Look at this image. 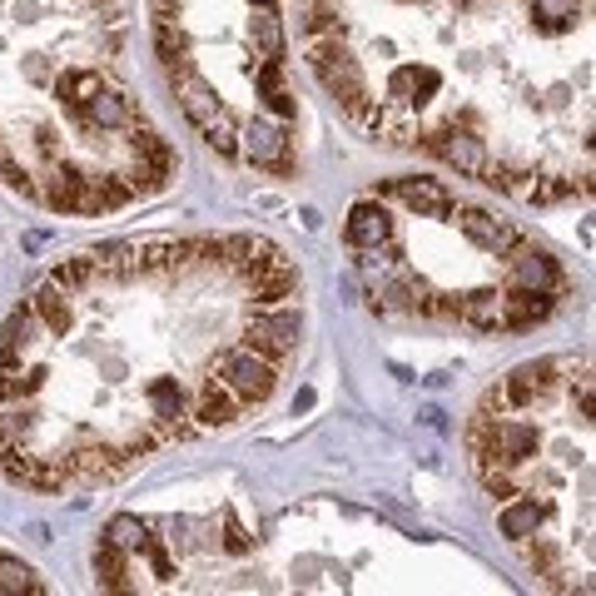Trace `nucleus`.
I'll return each instance as SVG.
<instances>
[{
  "instance_id": "obj_4",
  "label": "nucleus",
  "mask_w": 596,
  "mask_h": 596,
  "mask_svg": "<svg viewBox=\"0 0 596 596\" xmlns=\"http://www.w3.org/2000/svg\"><path fill=\"white\" fill-rule=\"evenodd\" d=\"M512 289L562 294V289H567V279H562V269H557V259H552V254H542V249H522V254L512 259Z\"/></svg>"
},
{
  "instance_id": "obj_8",
  "label": "nucleus",
  "mask_w": 596,
  "mask_h": 596,
  "mask_svg": "<svg viewBox=\"0 0 596 596\" xmlns=\"http://www.w3.org/2000/svg\"><path fill=\"white\" fill-rule=\"evenodd\" d=\"M457 313H462L472 328L497 333V328H502V313H507V289H477V294H467L457 303Z\"/></svg>"
},
{
  "instance_id": "obj_10",
  "label": "nucleus",
  "mask_w": 596,
  "mask_h": 596,
  "mask_svg": "<svg viewBox=\"0 0 596 596\" xmlns=\"http://www.w3.org/2000/svg\"><path fill=\"white\" fill-rule=\"evenodd\" d=\"M0 592H40V582H35V572H30V567H20V562L0 557Z\"/></svg>"
},
{
  "instance_id": "obj_2",
  "label": "nucleus",
  "mask_w": 596,
  "mask_h": 596,
  "mask_svg": "<svg viewBox=\"0 0 596 596\" xmlns=\"http://www.w3.org/2000/svg\"><path fill=\"white\" fill-rule=\"evenodd\" d=\"M298 313L294 308H264L244 323V348L254 353H269V358H289L298 348Z\"/></svg>"
},
{
  "instance_id": "obj_7",
  "label": "nucleus",
  "mask_w": 596,
  "mask_h": 596,
  "mask_svg": "<svg viewBox=\"0 0 596 596\" xmlns=\"http://www.w3.org/2000/svg\"><path fill=\"white\" fill-rule=\"evenodd\" d=\"M457 224H462V234H467V239H472L477 249H492V254H497V249H512V244H517V229H512L507 219H497V214L467 209V214H462Z\"/></svg>"
},
{
  "instance_id": "obj_12",
  "label": "nucleus",
  "mask_w": 596,
  "mask_h": 596,
  "mask_svg": "<svg viewBox=\"0 0 596 596\" xmlns=\"http://www.w3.org/2000/svg\"><path fill=\"white\" fill-rule=\"evenodd\" d=\"M264 5H269V0H264Z\"/></svg>"
},
{
  "instance_id": "obj_1",
  "label": "nucleus",
  "mask_w": 596,
  "mask_h": 596,
  "mask_svg": "<svg viewBox=\"0 0 596 596\" xmlns=\"http://www.w3.org/2000/svg\"><path fill=\"white\" fill-rule=\"evenodd\" d=\"M214 378H219L244 408H254V403H264V398L279 388V358L254 353V348H229V353L219 358Z\"/></svg>"
},
{
  "instance_id": "obj_6",
  "label": "nucleus",
  "mask_w": 596,
  "mask_h": 596,
  "mask_svg": "<svg viewBox=\"0 0 596 596\" xmlns=\"http://www.w3.org/2000/svg\"><path fill=\"white\" fill-rule=\"evenodd\" d=\"M388 194H393V199H403V204H408V209H418V214H447V209H452V189H447L443 179H423V174L393 179V184H388Z\"/></svg>"
},
{
  "instance_id": "obj_5",
  "label": "nucleus",
  "mask_w": 596,
  "mask_h": 596,
  "mask_svg": "<svg viewBox=\"0 0 596 596\" xmlns=\"http://www.w3.org/2000/svg\"><path fill=\"white\" fill-rule=\"evenodd\" d=\"M239 149L249 154V164H259V169H269V174H289V169H294L289 140H284L279 130H269V125H249Z\"/></svg>"
},
{
  "instance_id": "obj_3",
  "label": "nucleus",
  "mask_w": 596,
  "mask_h": 596,
  "mask_svg": "<svg viewBox=\"0 0 596 596\" xmlns=\"http://www.w3.org/2000/svg\"><path fill=\"white\" fill-rule=\"evenodd\" d=\"M348 244L353 249H363V254H378L388 239H393V219H388V209L383 204H373V199H363V204H353L348 209Z\"/></svg>"
},
{
  "instance_id": "obj_9",
  "label": "nucleus",
  "mask_w": 596,
  "mask_h": 596,
  "mask_svg": "<svg viewBox=\"0 0 596 596\" xmlns=\"http://www.w3.org/2000/svg\"><path fill=\"white\" fill-rule=\"evenodd\" d=\"M254 40H259V50H264L269 60H279V55H284V25H279V15H259Z\"/></svg>"
},
{
  "instance_id": "obj_11",
  "label": "nucleus",
  "mask_w": 596,
  "mask_h": 596,
  "mask_svg": "<svg viewBox=\"0 0 596 596\" xmlns=\"http://www.w3.org/2000/svg\"><path fill=\"white\" fill-rule=\"evenodd\" d=\"M577 5H582V0H532V10H537L542 20H572Z\"/></svg>"
}]
</instances>
